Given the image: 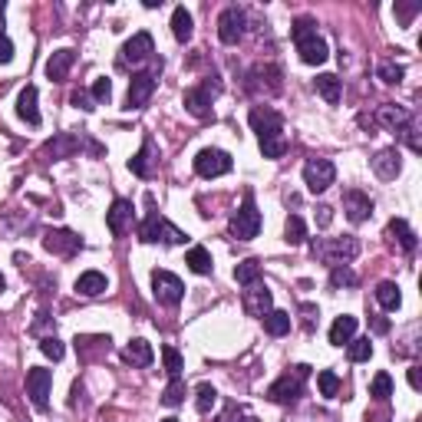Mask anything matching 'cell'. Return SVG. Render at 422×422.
Masks as SVG:
<instances>
[{"instance_id": "6da1fadb", "label": "cell", "mask_w": 422, "mask_h": 422, "mask_svg": "<svg viewBox=\"0 0 422 422\" xmlns=\"http://www.w3.org/2000/svg\"><path fill=\"white\" fill-rule=\"evenodd\" d=\"M251 129L258 132V142H261V152H264V159H281L287 152L284 119H281V112L267 109V106L251 109Z\"/></svg>"}, {"instance_id": "7a4b0ae2", "label": "cell", "mask_w": 422, "mask_h": 422, "mask_svg": "<svg viewBox=\"0 0 422 422\" xmlns=\"http://www.w3.org/2000/svg\"><path fill=\"white\" fill-rule=\"evenodd\" d=\"M293 44H297V53H301V60L307 66H320V63H327L330 50H327V40L317 34V24L311 17H301L293 24Z\"/></svg>"}, {"instance_id": "3957f363", "label": "cell", "mask_w": 422, "mask_h": 422, "mask_svg": "<svg viewBox=\"0 0 422 422\" xmlns=\"http://www.w3.org/2000/svg\"><path fill=\"white\" fill-rule=\"evenodd\" d=\"M313 258H320L323 264L330 267H340L343 261H353L356 254H360V241L356 238H350V234H343V238H327V241H313L311 244Z\"/></svg>"}, {"instance_id": "277c9868", "label": "cell", "mask_w": 422, "mask_h": 422, "mask_svg": "<svg viewBox=\"0 0 422 422\" xmlns=\"http://www.w3.org/2000/svg\"><path fill=\"white\" fill-rule=\"evenodd\" d=\"M139 241H146V244H156V241H162V244H185V241H189V234L179 231L175 224H169L162 215H159V211H149L146 221L139 224Z\"/></svg>"}, {"instance_id": "5b68a950", "label": "cell", "mask_w": 422, "mask_h": 422, "mask_svg": "<svg viewBox=\"0 0 422 422\" xmlns=\"http://www.w3.org/2000/svg\"><path fill=\"white\" fill-rule=\"evenodd\" d=\"M261 211L258 205H254V199L251 195H244V205L238 208L231 215V238H238V241H254L261 234Z\"/></svg>"}, {"instance_id": "8992f818", "label": "cell", "mask_w": 422, "mask_h": 422, "mask_svg": "<svg viewBox=\"0 0 422 422\" xmlns=\"http://www.w3.org/2000/svg\"><path fill=\"white\" fill-rule=\"evenodd\" d=\"M307 376H311V366H293V373H284L277 383H271L267 399L271 403H293L303 393V379Z\"/></svg>"}, {"instance_id": "52a82bcc", "label": "cell", "mask_w": 422, "mask_h": 422, "mask_svg": "<svg viewBox=\"0 0 422 422\" xmlns=\"http://www.w3.org/2000/svg\"><path fill=\"white\" fill-rule=\"evenodd\" d=\"M333 179H336V169L330 159H307V165H303V185H307V191L320 195V191H327L333 185Z\"/></svg>"}, {"instance_id": "ba28073f", "label": "cell", "mask_w": 422, "mask_h": 422, "mask_svg": "<svg viewBox=\"0 0 422 422\" xmlns=\"http://www.w3.org/2000/svg\"><path fill=\"white\" fill-rule=\"evenodd\" d=\"M231 156L224 152V149H201L199 156H195V172L201 179H218V175H228L231 172Z\"/></svg>"}, {"instance_id": "9c48e42d", "label": "cell", "mask_w": 422, "mask_h": 422, "mask_svg": "<svg viewBox=\"0 0 422 422\" xmlns=\"http://www.w3.org/2000/svg\"><path fill=\"white\" fill-rule=\"evenodd\" d=\"M152 293H156L159 303L175 307V303L185 297V284H181L172 271H152Z\"/></svg>"}, {"instance_id": "30bf717a", "label": "cell", "mask_w": 422, "mask_h": 422, "mask_svg": "<svg viewBox=\"0 0 422 422\" xmlns=\"http://www.w3.org/2000/svg\"><path fill=\"white\" fill-rule=\"evenodd\" d=\"M50 389H53V373L44 370V366H34V370L26 373V396L30 403L46 413V406H50Z\"/></svg>"}, {"instance_id": "8fae6325", "label": "cell", "mask_w": 422, "mask_h": 422, "mask_svg": "<svg viewBox=\"0 0 422 422\" xmlns=\"http://www.w3.org/2000/svg\"><path fill=\"white\" fill-rule=\"evenodd\" d=\"M156 76L159 69H146V73H136V76L129 79V96H126V109H142V106L152 99V93H156Z\"/></svg>"}, {"instance_id": "7c38bea8", "label": "cell", "mask_w": 422, "mask_h": 422, "mask_svg": "<svg viewBox=\"0 0 422 422\" xmlns=\"http://www.w3.org/2000/svg\"><path fill=\"white\" fill-rule=\"evenodd\" d=\"M44 248L50 251V254H60V258H73L76 251H83V238H79L76 231L60 228V231H46Z\"/></svg>"}, {"instance_id": "4fadbf2b", "label": "cell", "mask_w": 422, "mask_h": 422, "mask_svg": "<svg viewBox=\"0 0 422 422\" xmlns=\"http://www.w3.org/2000/svg\"><path fill=\"white\" fill-rule=\"evenodd\" d=\"M241 303H244V313H248V317L264 320L267 313H271V303H274V297H271V291H267V287L258 281V284H248Z\"/></svg>"}, {"instance_id": "5bb4252c", "label": "cell", "mask_w": 422, "mask_h": 422, "mask_svg": "<svg viewBox=\"0 0 422 422\" xmlns=\"http://www.w3.org/2000/svg\"><path fill=\"white\" fill-rule=\"evenodd\" d=\"M218 93V86L211 83H201V86H191L185 93V109L195 116V119H211V96Z\"/></svg>"}, {"instance_id": "9a60e30c", "label": "cell", "mask_w": 422, "mask_h": 422, "mask_svg": "<svg viewBox=\"0 0 422 422\" xmlns=\"http://www.w3.org/2000/svg\"><path fill=\"white\" fill-rule=\"evenodd\" d=\"M241 36H244V10L228 7L221 17H218V40L228 44V46H234Z\"/></svg>"}, {"instance_id": "2e32d148", "label": "cell", "mask_w": 422, "mask_h": 422, "mask_svg": "<svg viewBox=\"0 0 422 422\" xmlns=\"http://www.w3.org/2000/svg\"><path fill=\"white\" fill-rule=\"evenodd\" d=\"M156 53V46H152V36L142 30V34H136L129 40V44L122 46V53H119V66H136V63H142V60H149Z\"/></svg>"}, {"instance_id": "e0dca14e", "label": "cell", "mask_w": 422, "mask_h": 422, "mask_svg": "<svg viewBox=\"0 0 422 422\" xmlns=\"http://www.w3.org/2000/svg\"><path fill=\"white\" fill-rule=\"evenodd\" d=\"M343 211H346V218L353 224H363L366 218L373 215V199L366 195V191H360V189H350L343 195Z\"/></svg>"}, {"instance_id": "ac0fdd59", "label": "cell", "mask_w": 422, "mask_h": 422, "mask_svg": "<svg viewBox=\"0 0 422 422\" xmlns=\"http://www.w3.org/2000/svg\"><path fill=\"white\" fill-rule=\"evenodd\" d=\"M129 224H132V205L126 199H116L112 201V208L106 211V228L119 238V234L129 231Z\"/></svg>"}, {"instance_id": "d6986e66", "label": "cell", "mask_w": 422, "mask_h": 422, "mask_svg": "<svg viewBox=\"0 0 422 422\" xmlns=\"http://www.w3.org/2000/svg\"><path fill=\"white\" fill-rule=\"evenodd\" d=\"M373 172L383 181H393L403 172V162H399V149H383L376 159H373Z\"/></svg>"}, {"instance_id": "ffe728a7", "label": "cell", "mask_w": 422, "mask_h": 422, "mask_svg": "<svg viewBox=\"0 0 422 422\" xmlns=\"http://www.w3.org/2000/svg\"><path fill=\"white\" fill-rule=\"evenodd\" d=\"M79 146H83V139L73 136V132H60L56 139H50L44 146V156H53V159H66L73 156V152H79Z\"/></svg>"}, {"instance_id": "44dd1931", "label": "cell", "mask_w": 422, "mask_h": 422, "mask_svg": "<svg viewBox=\"0 0 422 422\" xmlns=\"http://www.w3.org/2000/svg\"><path fill=\"white\" fill-rule=\"evenodd\" d=\"M17 116L26 126H40V109H36V86H24L17 96Z\"/></svg>"}, {"instance_id": "7402d4cb", "label": "cell", "mask_w": 422, "mask_h": 422, "mask_svg": "<svg viewBox=\"0 0 422 422\" xmlns=\"http://www.w3.org/2000/svg\"><path fill=\"white\" fill-rule=\"evenodd\" d=\"M73 63H76V53H73V50H56L50 60H46V76H50L53 83H60V79L69 76Z\"/></svg>"}, {"instance_id": "603a6c76", "label": "cell", "mask_w": 422, "mask_h": 422, "mask_svg": "<svg viewBox=\"0 0 422 422\" xmlns=\"http://www.w3.org/2000/svg\"><path fill=\"white\" fill-rule=\"evenodd\" d=\"M106 287H109V281L103 271H86L76 277V293H83V297H99V293H106Z\"/></svg>"}, {"instance_id": "cb8c5ba5", "label": "cell", "mask_w": 422, "mask_h": 422, "mask_svg": "<svg viewBox=\"0 0 422 422\" xmlns=\"http://www.w3.org/2000/svg\"><path fill=\"white\" fill-rule=\"evenodd\" d=\"M376 122L383 126V129H393V132H396L399 126H406V122H409V112H406L403 106L383 103V106L376 109Z\"/></svg>"}, {"instance_id": "d4e9b609", "label": "cell", "mask_w": 422, "mask_h": 422, "mask_svg": "<svg viewBox=\"0 0 422 422\" xmlns=\"http://www.w3.org/2000/svg\"><path fill=\"white\" fill-rule=\"evenodd\" d=\"M386 234L406 251V254H413V251H416V234H413V228H409L403 218H393V221H389V228H386Z\"/></svg>"}, {"instance_id": "484cf974", "label": "cell", "mask_w": 422, "mask_h": 422, "mask_svg": "<svg viewBox=\"0 0 422 422\" xmlns=\"http://www.w3.org/2000/svg\"><path fill=\"white\" fill-rule=\"evenodd\" d=\"M356 333V317H350V313H343V317L333 320V327H330V343L333 346H343L350 343Z\"/></svg>"}, {"instance_id": "4316f807", "label": "cell", "mask_w": 422, "mask_h": 422, "mask_svg": "<svg viewBox=\"0 0 422 422\" xmlns=\"http://www.w3.org/2000/svg\"><path fill=\"white\" fill-rule=\"evenodd\" d=\"M126 363H132V366H149V363L156 360V353H152V343L149 340H132L129 346H126Z\"/></svg>"}, {"instance_id": "83f0119b", "label": "cell", "mask_w": 422, "mask_h": 422, "mask_svg": "<svg viewBox=\"0 0 422 422\" xmlns=\"http://www.w3.org/2000/svg\"><path fill=\"white\" fill-rule=\"evenodd\" d=\"M152 149H156V142H152V139H146V142H142V149H139L136 156L129 159V169H132V175H139V179H149V175H152Z\"/></svg>"}, {"instance_id": "f1b7e54d", "label": "cell", "mask_w": 422, "mask_h": 422, "mask_svg": "<svg viewBox=\"0 0 422 422\" xmlns=\"http://www.w3.org/2000/svg\"><path fill=\"white\" fill-rule=\"evenodd\" d=\"M191 30H195V20H191V14L185 7H175V14H172V34H175V40H179V44H189Z\"/></svg>"}, {"instance_id": "f546056e", "label": "cell", "mask_w": 422, "mask_h": 422, "mask_svg": "<svg viewBox=\"0 0 422 422\" xmlns=\"http://www.w3.org/2000/svg\"><path fill=\"white\" fill-rule=\"evenodd\" d=\"M313 86H317V93L323 96L330 106H336V103H340V96H343V86H340V79H336L333 73H323V76H317V79H313Z\"/></svg>"}, {"instance_id": "4dcf8cb0", "label": "cell", "mask_w": 422, "mask_h": 422, "mask_svg": "<svg viewBox=\"0 0 422 422\" xmlns=\"http://www.w3.org/2000/svg\"><path fill=\"white\" fill-rule=\"evenodd\" d=\"M376 301H379L383 311H399L403 293H399V287L393 284V281H383V284H376Z\"/></svg>"}, {"instance_id": "1f68e13d", "label": "cell", "mask_w": 422, "mask_h": 422, "mask_svg": "<svg viewBox=\"0 0 422 422\" xmlns=\"http://www.w3.org/2000/svg\"><path fill=\"white\" fill-rule=\"evenodd\" d=\"M234 281L241 287H248V284H258L261 281V261L258 258H248V261H241V264L234 267Z\"/></svg>"}, {"instance_id": "d6a6232c", "label": "cell", "mask_w": 422, "mask_h": 422, "mask_svg": "<svg viewBox=\"0 0 422 422\" xmlns=\"http://www.w3.org/2000/svg\"><path fill=\"white\" fill-rule=\"evenodd\" d=\"M185 264H189L195 274H211V267H215V264H211V254H208L201 244H195V248L185 254Z\"/></svg>"}, {"instance_id": "836d02e7", "label": "cell", "mask_w": 422, "mask_h": 422, "mask_svg": "<svg viewBox=\"0 0 422 422\" xmlns=\"http://www.w3.org/2000/svg\"><path fill=\"white\" fill-rule=\"evenodd\" d=\"M291 323H293V320H291V313H287V311H271L264 317V330L271 336H284L287 330H291Z\"/></svg>"}, {"instance_id": "e575fe53", "label": "cell", "mask_w": 422, "mask_h": 422, "mask_svg": "<svg viewBox=\"0 0 422 422\" xmlns=\"http://www.w3.org/2000/svg\"><path fill=\"white\" fill-rule=\"evenodd\" d=\"M284 241L287 244H303L307 241V224H303L301 215H291L284 224Z\"/></svg>"}, {"instance_id": "d590c367", "label": "cell", "mask_w": 422, "mask_h": 422, "mask_svg": "<svg viewBox=\"0 0 422 422\" xmlns=\"http://www.w3.org/2000/svg\"><path fill=\"white\" fill-rule=\"evenodd\" d=\"M376 76L383 79V83H389V86H396V83H403V76H406V69L399 66L396 60H383L376 66Z\"/></svg>"}, {"instance_id": "8d00e7d4", "label": "cell", "mask_w": 422, "mask_h": 422, "mask_svg": "<svg viewBox=\"0 0 422 422\" xmlns=\"http://www.w3.org/2000/svg\"><path fill=\"white\" fill-rule=\"evenodd\" d=\"M317 386H320V396L333 399L336 393H340V376H336L333 370H320L317 373Z\"/></svg>"}, {"instance_id": "74e56055", "label": "cell", "mask_w": 422, "mask_h": 422, "mask_svg": "<svg viewBox=\"0 0 422 422\" xmlns=\"http://www.w3.org/2000/svg\"><path fill=\"white\" fill-rule=\"evenodd\" d=\"M162 363H165V370H169L172 379H179L181 370H185V360H181V353L175 350V346H162Z\"/></svg>"}, {"instance_id": "f35d334b", "label": "cell", "mask_w": 422, "mask_h": 422, "mask_svg": "<svg viewBox=\"0 0 422 422\" xmlns=\"http://www.w3.org/2000/svg\"><path fill=\"white\" fill-rule=\"evenodd\" d=\"M346 356L353 363H366L373 356V343L370 336H360V340H350V350H346Z\"/></svg>"}, {"instance_id": "ab89813d", "label": "cell", "mask_w": 422, "mask_h": 422, "mask_svg": "<svg viewBox=\"0 0 422 422\" xmlns=\"http://www.w3.org/2000/svg\"><path fill=\"white\" fill-rule=\"evenodd\" d=\"M370 396L373 399H389L393 396V376H389V373H376V376H373Z\"/></svg>"}, {"instance_id": "60d3db41", "label": "cell", "mask_w": 422, "mask_h": 422, "mask_svg": "<svg viewBox=\"0 0 422 422\" xmlns=\"http://www.w3.org/2000/svg\"><path fill=\"white\" fill-rule=\"evenodd\" d=\"M162 403L169 406V409H175V406H181V403H185V383H181V376H179V379H172V383L165 386Z\"/></svg>"}, {"instance_id": "b9f144b4", "label": "cell", "mask_w": 422, "mask_h": 422, "mask_svg": "<svg viewBox=\"0 0 422 422\" xmlns=\"http://www.w3.org/2000/svg\"><path fill=\"white\" fill-rule=\"evenodd\" d=\"M195 406H199V413H211V406L218 403V393H215V386L211 383H201L199 389H195Z\"/></svg>"}, {"instance_id": "7bdbcfd3", "label": "cell", "mask_w": 422, "mask_h": 422, "mask_svg": "<svg viewBox=\"0 0 422 422\" xmlns=\"http://www.w3.org/2000/svg\"><path fill=\"white\" fill-rule=\"evenodd\" d=\"M353 284H356V274L346 264L330 271V287H353Z\"/></svg>"}, {"instance_id": "ee69618b", "label": "cell", "mask_w": 422, "mask_h": 422, "mask_svg": "<svg viewBox=\"0 0 422 422\" xmlns=\"http://www.w3.org/2000/svg\"><path fill=\"white\" fill-rule=\"evenodd\" d=\"M40 350H44V356H50L53 363L63 360V353H66V346H63L56 336H44V340H40Z\"/></svg>"}, {"instance_id": "f6af8a7d", "label": "cell", "mask_w": 422, "mask_h": 422, "mask_svg": "<svg viewBox=\"0 0 422 422\" xmlns=\"http://www.w3.org/2000/svg\"><path fill=\"white\" fill-rule=\"evenodd\" d=\"M422 10V4H396V20L403 26H409L416 20V14Z\"/></svg>"}, {"instance_id": "bcb514c9", "label": "cell", "mask_w": 422, "mask_h": 422, "mask_svg": "<svg viewBox=\"0 0 422 422\" xmlns=\"http://www.w3.org/2000/svg\"><path fill=\"white\" fill-rule=\"evenodd\" d=\"M109 96H112V83L106 76H99L93 83V99L96 103H109Z\"/></svg>"}, {"instance_id": "7dc6e473", "label": "cell", "mask_w": 422, "mask_h": 422, "mask_svg": "<svg viewBox=\"0 0 422 422\" xmlns=\"http://www.w3.org/2000/svg\"><path fill=\"white\" fill-rule=\"evenodd\" d=\"M399 136H403V142H406V146H409V149H413V152H419V139H416V126H413V122H406V126H399Z\"/></svg>"}, {"instance_id": "c3c4849f", "label": "cell", "mask_w": 422, "mask_h": 422, "mask_svg": "<svg viewBox=\"0 0 422 422\" xmlns=\"http://www.w3.org/2000/svg\"><path fill=\"white\" fill-rule=\"evenodd\" d=\"M301 313H303V330L311 333V330L317 327V317H320V313H317V307H313V303H303V307H301Z\"/></svg>"}, {"instance_id": "681fc988", "label": "cell", "mask_w": 422, "mask_h": 422, "mask_svg": "<svg viewBox=\"0 0 422 422\" xmlns=\"http://www.w3.org/2000/svg\"><path fill=\"white\" fill-rule=\"evenodd\" d=\"M10 60H14V44L0 34V63H10Z\"/></svg>"}, {"instance_id": "f907efd6", "label": "cell", "mask_w": 422, "mask_h": 422, "mask_svg": "<svg viewBox=\"0 0 422 422\" xmlns=\"http://www.w3.org/2000/svg\"><path fill=\"white\" fill-rule=\"evenodd\" d=\"M73 106H76V109H86V112L96 109L93 99H89V93H73Z\"/></svg>"}, {"instance_id": "816d5d0a", "label": "cell", "mask_w": 422, "mask_h": 422, "mask_svg": "<svg viewBox=\"0 0 422 422\" xmlns=\"http://www.w3.org/2000/svg\"><path fill=\"white\" fill-rule=\"evenodd\" d=\"M330 221H333V208L320 205V208H317V224H320V228H327Z\"/></svg>"}, {"instance_id": "f5cc1de1", "label": "cell", "mask_w": 422, "mask_h": 422, "mask_svg": "<svg viewBox=\"0 0 422 422\" xmlns=\"http://www.w3.org/2000/svg\"><path fill=\"white\" fill-rule=\"evenodd\" d=\"M409 386H413V389H419V386H422V376H419V366H413V370H409Z\"/></svg>"}, {"instance_id": "db71d44e", "label": "cell", "mask_w": 422, "mask_h": 422, "mask_svg": "<svg viewBox=\"0 0 422 422\" xmlns=\"http://www.w3.org/2000/svg\"><path fill=\"white\" fill-rule=\"evenodd\" d=\"M373 330H376V333H389V320L376 317V320H373Z\"/></svg>"}, {"instance_id": "11a10c76", "label": "cell", "mask_w": 422, "mask_h": 422, "mask_svg": "<svg viewBox=\"0 0 422 422\" xmlns=\"http://www.w3.org/2000/svg\"><path fill=\"white\" fill-rule=\"evenodd\" d=\"M0 26H4V4H0Z\"/></svg>"}, {"instance_id": "9f6ffc18", "label": "cell", "mask_w": 422, "mask_h": 422, "mask_svg": "<svg viewBox=\"0 0 422 422\" xmlns=\"http://www.w3.org/2000/svg\"><path fill=\"white\" fill-rule=\"evenodd\" d=\"M4 287H7V281H4V274H0V291H4Z\"/></svg>"}, {"instance_id": "6f0895ef", "label": "cell", "mask_w": 422, "mask_h": 422, "mask_svg": "<svg viewBox=\"0 0 422 422\" xmlns=\"http://www.w3.org/2000/svg\"><path fill=\"white\" fill-rule=\"evenodd\" d=\"M162 422H179V419H175V416H169V419H162Z\"/></svg>"}]
</instances>
